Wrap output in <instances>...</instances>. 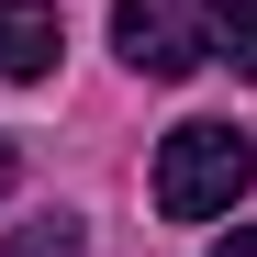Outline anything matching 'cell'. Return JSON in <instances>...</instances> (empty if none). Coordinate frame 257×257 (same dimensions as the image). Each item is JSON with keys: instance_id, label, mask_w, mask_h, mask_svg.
I'll use <instances>...</instances> for the list:
<instances>
[{"instance_id": "cell-3", "label": "cell", "mask_w": 257, "mask_h": 257, "mask_svg": "<svg viewBox=\"0 0 257 257\" xmlns=\"http://www.w3.org/2000/svg\"><path fill=\"white\" fill-rule=\"evenodd\" d=\"M56 45H67V34H56L45 0H0V78H45Z\"/></svg>"}, {"instance_id": "cell-1", "label": "cell", "mask_w": 257, "mask_h": 257, "mask_svg": "<svg viewBox=\"0 0 257 257\" xmlns=\"http://www.w3.org/2000/svg\"><path fill=\"white\" fill-rule=\"evenodd\" d=\"M257 179V146L235 123H179V135L157 146V212L168 224H212V212H235V190Z\"/></svg>"}, {"instance_id": "cell-2", "label": "cell", "mask_w": 257, "mask_h": 257, "mask_svg": "<svg viewBox=\"0 0 257 257\" xmlns=\"http://www.w3.org/2000/svg\"><path fill=\"white\" fill-rule=\"evenodd\" d=\"M212 23H224L212 0H112V45L135 78H190L212 56Z\"/></svg>"}, {"instance_id": "cell-4", "label": "cell", "mask_w": 257, "mask_h": 257, "mask_svg": "<svg viewBox=\"0 0 257 257\" xmlns=\"http://www.w3.org/2000/svg\"><path fill=\"white\" fill-rule=\"evenodd\" d=\"M212 56H224L235 78H257V0H235V12L212 23Z\"/></svg>"}, {"instance_id": "cell-7", "label": "cell", "mask_w": 257, "mask_h": 257, "mask_svg": "<svg viewBox=\"0 0 257 257\" xmlns=\"http://www.w3.org/2000/svg\"><path fill=\"white\" fill-rule=\"evenodd\" d=\"M0 190H12V146H0Z\"/></svg>"}, {"instance_id": "cell-6", "label": "cell", "mask_w": 257, "mask_h": 257, "mask_svg": "<svg viewBox=\"0 0 257 257\" xmlns=\"http://www.w3.org/2000/svg\"><path fill=\"white\" fill-rule=\"evenodd\" d=\"M212 257H257V224H235V235H224V246H212Z\"/></svg>"}, {"instance_id": "cell-5", "label": "cell", "mask_w": 257, "mask_h": 257, "mask_svg": "<svg viewBox=\"0 0 257 257\" xmlns=\"http://www.w3.org/2000/svg\"><path fill=\"white\" fill-rule=\"evenodd\" d=\"M0 257H78V224H67V212H45V224H23Z\"/></svg>"}]
</instances>
